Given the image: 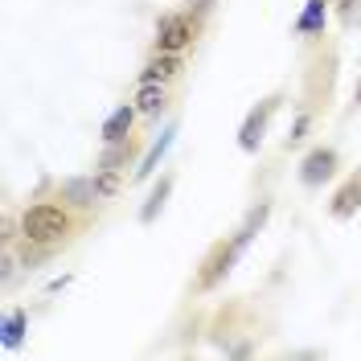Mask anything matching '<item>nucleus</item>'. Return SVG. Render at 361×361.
Here are the masks:
<instances>
[{"instance_id":"f257e3e1","label":"nucleus","mask_w":361,"mask_h":361,"mask_svg":"<svg viewBox=\"0 0 361 361\" xmlns=\"http://www.w3.org/2000/svg\"><path fill=\"white\" fill-rule=\"evenodd\" d=\"M74 234V218L70 205H54V202H37L21 214V238L29 247H58Z\"/></svg>"},{"instance_id":"f03ea898","label":"nucleus","mask_w":361,"mask_h":361,"mask_svg":"<svg viewBox=\"0 0 361 361\" xmlns=\"http://www.w3.org/2000/svg\"><path fill=\"white\" fill-rule=\"evenodd\" d=\"M193 37H197V25H193V17H185V13H164L157 21V49H164V54L189 49Z\"/></svg>"},{"instance_id":"7ed1b4c3","label":"nucleus","mask_w":361,"mask_h":361,"mask_svg":"<svg viewBox=\"0 0 361 361\" xmlns=\"http://www.w3.org/2000/svg\"><path fill=\"white\" fill-rule=\"evenodd\" d=\"M243 255V247L230 238V243H218V247L205 255V263H202V271H197V288L202 292H209V288H218L226 275H230V267H234V259Z\"/></svg>"},{"instance_id":"20e7f679","label":"nucleus","mask_w":361,"mask_h":361,"mask_svg":"<svg viewBox=\"0 0 361 361\" xmlns=\"http://www.w3.org/2000/svg\"><path fill=\"white\" fill-rule=\"evenodd\" d=\"M275 111H279V94H267V99L243 119V128H238V148H243V152H259L263 132H267V123H271V115Z\"/></svg>"},{"instance_id":"39448f33","label":"nucleus","mask_w":361,"mask_h":361,"mask_svg":"<svg viewBox=\"0 0 361 361\" xmlns=\"http://www.w3.org/2000/svg\"><path fill=\"white\" fill-rule=\"evenodd\" d=\"M333 173H337V152H333V148H324V144L312 148L308 157L300 160V185H308V189H320Z\"/></svg>"},{"instance_id":"423d86ee","label":"nucleus","mask_w":361,"mask_h":361,"mask_svg":"<svg viewBox=\"0 0 361 361\" xmlns=\"http://www.w3.org/2000/svg\"><path fill=\"white\" fill-rule=\"evenodd\" d=\"M58 197H62V205H70V209H94V205L103 202L94 177H70V180H62Z\"/></svg>"},{"instance_id":"0eeeda50","label":"nucleus","mask_w":361,"mask_h":361,"mask_svg":"<svg viewBox=\"0 0 361 361\" xmlns=\"http://www.w3.org/2000/svg\"><path fill=\"white\" fill-rule=\"evenodd\" d=\"M180 74H185V58L157 49V54L148 58V66L140 70V82H177Z\"/></svg>"},{"instance_id":"6e6552de","label":"nucleus","mask_w":361,"mask_h":361,"mask_svg":"<svg viewBox=\"0 0 361 361\" xmlns=\"http://www.w3.org/2000/svg\"><path fill=\"white\" fill-rule=\"evenodd\" d=\"M357 209H361V173H353V177L345 180L337 193H333V202H329V214H333L337 222H349Z\"/></svg>"},{"instance_id":"1a4fd4ad","label":"nucleus","mask_w":361,"mask_h":361,"mask_svg":"<svg viewBox=\"0 0 361 361\" xmlns=\"http://www.w3.org/2000/svg\"><path fill=\"white\" fill-rule=\"evenodd\" d=\"M135 103H119L107 119H103V132H99V140L103 144H119V140H128L132 135V128H135Z\"/></svg>"},{"instance_id":"9d476101","label":"nucleus","mask_w":361,"mask_h":361,"mask_svg":"<svg viewBox=\"0 0 361 361\" xmlns=\"http://www.w3.org/2000/svg\"><path fill=\"white\" fill-rule=\"evenodd\" d=\"M169 107V82H140L135 87V111L157 119L160 111Z\"/></svg>"},{"instance_id":"9b49d317","label":"nucleus","mask_w":361,"mask_h":361,"mask_svg":"<svg viewBox=\"0 0 361 361\" xmlns=\"http://www.w3.org/2000/svg\"><path fill=\"white\" fill-rule=\"evenodd\" d=\"M329 4H333V0H308L292 29L300 37H320V33H324V21H329Z\"/></svg>"},{"instance_id":"f8f14e48","label":"nucleus","mask_w":361,"mask_h":361,"mask_svg":"<svg viewBox=\"0 0 361 361\" xmlns=\"http://www.w3.org/2000/svg\"><path fill=\"white\" fill-rule=\"evenodd\" d=\"M173 135H177V128H164V132H160V140L152 144V148H148V152H144V160H140V169H135V180H148L152 173H157L160 157L173 148Z\"/></svg>"},{"instance_id":"ddd939ff","label":"nucleus","mask_w":361,"mask_h":361,"mask_svg":"<svg viewBox=\"0 0 361 361\" xmlns=\"http://www.w3.org/2000/svg\"><path fill=\"white\" fill-rule=\"evenodd\" d=\"M25 329H29V312L25 308H13V312L4 316V337H0V345L4 349H17L25 341Z\"/></svg>"},{"instance_id":"4468645a","label":"nucleus","mask_w":361,"mask_h":361,"mask_svg":"<svg viewBox=\"0 0 361 361\" xmlns=\"http://www.w3.org/2000/svg\"><path fill=\"white\" fill-rule=\"evenodd\" d=\"M267 214H271V205H267V202H259V205H255V209L247 214V222L238 226V234H234V243H238L243 250H247V243L255 238V234H259V230H263V222H267Z\"/></svg>"},{"instance_id":"2eb2a0df","label":"nucleus","mask_w":361,"mask_h":361,"mask_svg":"<svg viewBox=\"0 0 361 361\" xmlns=\"http://www.w3.org/2000/svg\"><path fill=\"white\" fill-rule=\"evenodd\" d=\"M132 152H135L132 135H128V140H119V144H103V157H99V169H123V164L132 160Z\"/></svg>"},{"instance_id":"dca6fc26","label":"nucleus","mask_w":361,"mask_h":361,"mask_svg":"<svg viewBox=\"0 0 361 361\" xmlns=\"http://www.w3.org/2000/svg\"><path fill=\"white\" fill-rule=\"evenodd\" d=\"M169 189H173V177H160V185L152 189L148 205L140 209V222H157V214H160V205H164V197H169Z\"/></svg>"},{"instance_id":"f3484780","label":"nucleus","mask_w":361,"mask_h":361,"mask_svg":"<svg viewBox=\"0 0 361 361\" xmlns=\"http://www.w3.org/2000/svg\"><path fill=\"white\" fill-rule=\"evenodd\" d=\"M94 185H99V197L111 202L119 193V185H123V177H119V169H94Z\"/></svg>"},{"instance_id":"a211bd4d","label":"nucleus","mask_w":361,"mask_h":361,"mask_svg":"<svg viewBox=\"0 0 361 361\" xmlns=\"http://www.w3.org/2000/svg\"><path fill=\"white\" fill-rule=\"evenodd\" d=\"M357 4H361V0H337V17H341V25H345V29H349V25H357V21H361Z\"/></svg>"},{"instance_id":"6ab92c4d","label":"nucleus","mask_w":361,"mask_h":361,"mask_svg":"<svg viewBox=\"0 0 361 361\" xmlns=\"http://www.w3.org/2000/svg\"><path fill=\"white\" fill-rule=\"evenodd\" d=\"M308 123H312V115L304 111V115H300V119H295L292 135H288V148H292V144H300V140H304V132H308Z\"/></svg>"},{"instance_id":"aec40b11","label":"nucleus","mask_w":361,"mask_h":361,"mask_svg":"<svg viewBox=\"0 0 361 361\" xmlns=\"http://www.w3.org/2000/svg\"><path fill=\"white\" fill-rule=\"evenodd\" d=\"M353 103H357V107H361V82H357V90H353Z\"/></svg>"}]
</instances>
